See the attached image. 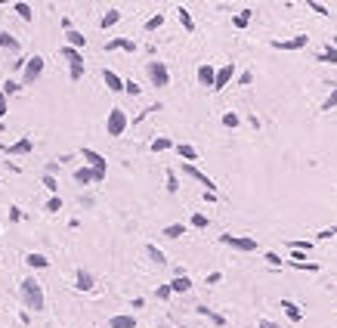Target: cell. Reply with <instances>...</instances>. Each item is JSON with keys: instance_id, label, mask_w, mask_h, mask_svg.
Listing matches in <instances>:
<instances>
[{"instance_id": "27", "label": "cell", "mask_w": 337, "mask_h": 328, "mask_svg": "<svg viewBox=\"0 0 337 328\" xmlns=\"http://www.w3.org/2000/svg\"><path fill=\"white\" fill-rule=\"evenodd\" d=\"M68 78H72V81H81V78H84V56L68 65Z\"/></svg>"}, {"instance_id": "24", "label": "cell", "mask_w": 337, "mask_h": 328, "mask_svg": "<svg viewBox=\"0 0 337 328\" xmlns=\"http://www.w3.org/2000/svg\"><path fill=\"white\" fill-rule=\"evenodd\" d=\"M167 149H173V139L170 136H158V139H152V152L158 155V152H167Z\"/></svg>"}, {"instance_id": "2", "label": "cell", "mask_w": 337, "mask_h": 328, "mask_svg": "<svg viewBox=\"0 0 337 328\" xmlns=\"http://www.w3.org/2000/svg\"><path fill=\"white\" fill-rule=\"evenodd\" d=\"M81 158L90 164V171H93V180H96V183H102L105 174H109V164H105V158H102L99 152H93V149H81Z\"/></svg>"}, {"instance_id": "7", "label": "cell", "mask_w": 337, "mask_h": 328, "mask_svg": "<svg viewBox=\"0 0 337 328\" xmlns=\"http://www.w3.org/2000/svg\"><path fill=\"white\" fill-rule=\"evenodd\" d=\"M183 174H189L192 180H198V183H201L207 192H214V189H217V183H214V180H210L207 174H201L198 168H195V164H183Z\"/></svg>"}, {"instance_id": "21", "label": "cell", "mask_w": 337, "mask_h": 328, "mask_svg": "<svg viewBox=\"0 0 337 328\" xmlns=\"http://www.w3.org/2000/svg\"><path fill=\"white\" fill-rule=\"evenodd\" d=\"M65 41H68V47H72V50H81V47L87 44V38H84L81 31H75V28H72V31H65Z\"/></svg>"}, {"instance_id": "49", "label": "cell", "mask_w": 337, "mask_h": 328, "mask_svg": "<svg viewBox=\"0 0 337 328\" xmlns=\"http://www.w3.org/2000/svg\"><path fill=\"white\" fill-rule=\"evenodd\" d=\"M254 81V75H251V71H244V75H238V84H251Z\"/></svg>"}, {"instance_id": "46", "label": "cell", "mask_w": 337, "mask_h": 328, "mask_svg": "<svg viewBox=\"0 0 337 328\" xmlns=\"http://www.w3.org/2000/svg\"><path fill=\"white\" fill-rule=\"evenodd\" d=\"M10 220L19 223V220H22V211H19V208H10Z\"/></svg>"}, {"instance_id": "26", "label": "cell", "mask_w": 337, "mask_h": 328, "mask_svg": "<svg viewBox=\"0 0 337 328\" xmlns=\"http://www.w3.org/2000/svg\"><path fill=\"white\" fill-rule=\"evenodd\" d=\"M176 19L183 22V28H186V31H195V22H192V16H189V10H186V7H176Z\"/></svg>"}, {"instance_id": "11", "label": "cell", "mask_w": 337, "mask_h": 328, "mask_svg": "<svg viewBox=\"0 0 337 328\" xmlns=\"http://www.w3.org/2000/svg\"><path fill=\"white\" fill-rule=\"evenodd\" d=\"M31 149H34V142L28 136H22V139H16L13 145H7V155H28Z\"/></svg>"}, {"instance_id": "6", "label": "cell", "mask_w": 337, "mask_h": 328, "mask_svg": "<svg viewBox=\"0 0 337 328\" xmlns=\"http://www.w3.org/2000/svg\"><path fill=\"white\" fill-rule=\"evenodd\" d=\"M220 245H229L235 251H257V239H247V235H229V232H223Z\"/></svg>"}, {"instance_id": "36", "label": "cell", "mask_w": 337, "mask_h": 328, "mask_svg": "<svg viewBox=\"0 0 337 328\" xmlns=\"http://www.w3.org/2000/svg\"><path fill=\"white\" fill-rule=\"evenodd\" d=\"M59 53H62V59H68V62H75V59H81V50H72V47H62Z\"/></svg>"}, {"instance_id": "10", "label": "cell", "mask_w": 337, "mask_h": 328, "mask_svg": "<svg viewBox=\"0 0 337 328\" xmlns=\"http://www.w3.org/2000/svg\"><path fill=\"white\" fill-rule=\"evenodd\" d=\"M102 81H105V87H109L112 93H124V81L115 75L112 68H105V71H102Z\"/></svg>"}, {"instance_id": "8", "label": "cell", "mask_w": 337, "mask_h": 328, "mask_svg": "<svg viewBox=\"0 0 337 328\" xmlns=\"http://www.w3.org/2000/svg\"><path fill=\"white\" fill-rule=\"evenodd\" d=\"M232 78H235V65H232V62H226L223 68H217V75H214V90H223Z\"/></svg>"}, {"instance_id": "35", "label": "cell", "mask_w": 337, "mask_h": 328, "mask_svg": "<svg viewBox=\"0 0 337 328\" xmlns=\"http://www.w3.org/2000/svg\"><path fill=\"white\" fill-rule=\"evenodd\" d=\"M13 10H16V16H19V19H25V22H31V7H28V4H16Z\"/></svg>"}, {"instance_id": "50", "label": "cell", "mask_w": 337, "mask_h": 328, "mask_svg": "<svg viewBox=\"0 0 337 328\" xmlns=\"http://www.w3.org/2000/svg\"><path fill=\"white\" fill-rule=\"evenodd\" d=\"M257 328H281V325H275V322H269V319H263V322H260Z\"/></svg>"}, {"instance_id": "13", "label": "cell", "mask_w": 337, "mask_h": 328, "mask_svg": "<svg viewBox=\"0 0 337 328\" xmlns=\"http://www.w3.org/2000/svg\"><path fill=\"white\" fill-rule=\"evenodd\" d=\"M0 50H10V53H19V50H22V44L16 41V38H13L10 31H4V28H0Z\"/></svg>"}, {"instance_id": "37", "label": "cell", "mask_w": 337, "mask_h": 328, "mask_svg": "<svg viewBox=\"0 0 337 328\" xmlns=\"http://www.w3.org/2000/svg\"><path fill=\"white\" fill-rule=\"evenodd\" d=\"M19 90H22L19 81H7V84H4V96H13V93H19Z\"/></svg>"}, {"instance_id": "3", "label": "cell", "mask_w": 337, "mask_h": 328, "mask_svg": "<svg viewBox=\"0 0 337 328\" xmlns=\"http://www.w3.org/2000/svg\"><path fill=\"white\" fill-rule=\"evenodd\" d=\"M127 112H124V108H112V112H109V121H105V130H109V136H124V133H127Z\"/></svg>"}, {"instance_id": "32", "label": "cell", "mask_w": 337, "mask_h": 328, "mask_svg": "<svg viewBox=\"0 0 337 328\" xmlns=\"http://www.w3.org/2000/svg\"><path fill=\"white\" fill-rule=\"evenodd\" d=\"M164 235H167V239H180V235H186V226H183V223H173V226H164Z\"/></svg>"}, {"instance_id": "12", "label": "cell", "mask_w": 337, "mask_h": 328, "mask_svg": "<svg viewBox=\"0 0 337 328\" xmlns=\"http://www.w3.org/2000/svg\"><path fill=\"white\" fill-rule=\"evenodd\" d=\"M109 328H136V316L133 313H121L109 319Z\"/></svg>"}, {"instance_id": "51", "label": "cell", "mask_w": 337, "mask_h": 328, "mask_svg": "<svg viewBox=\"0 0 337 328\" xmlns=\"http://www.w3.org/2000/svg\"><path fill=\"white\" fill-rule=\"evenodd\" d=\"M331 235H337V229H325V232H318V239H331Z\"/></svg>"}, {"instance_id": "4", "label": "cell", "mask_w": 337, "mask_h": 328, "mask_svg": "<svg viewBox=\"0 0 337 328\" xmlns=\"http://www.w3.org/2000/svg\"><path fill=\"white\" fill-rule=\"evenodd\" d=\"M44 65H47L44 56H28V59H25V68H22V87H28V84L38 81V78L44 75Z\"/></svg>"}, {"instance_id": "20", "label": "cell", "mask_w": 337, "mask_h": 328, "mask_svg": "<svg viewBox=\"0 0 337 328\" xmlns=\"http://www.w3.org/2000/svg\"><path fill=\"white\" fill-rule=\"evenodd\" d=\"M105 50H127V53H133V50H136V44H133V41H127V38H115V41L105 44Z\"/></svg>"}, {"instance_id": "33", "label": "cell", "mask_w": 337, "mask_h": 328, "mask_svg": "<svg viewBox=\"0 0 337 328\" xmlns=\"http://www.w3.org/2000/svg\"><path fill=\"white\" fill-rule=\"evenodd\" d=\"M318 62H328V65H334V62H337V50H334V47H325L322 53H318Z\"/></svg>"}, {"instance_id": "16", "label": "cell", "mask_w": 337, "mask_h": 328, "mask_svg": "<svg viewBox=\"0 0 337 328\" xmlns=\"http://www.w3.org/2000/svg\"><path fill=\"white\" fill-rule=\"evenodd\" d=\"M75 282H78V291H90V288L96 285V279H93V276H90V272H87V269H78Z\"/></svg>"}, {"instance_id": "40", "label": "cell", "mask_w": 337, "mask_h": 328, "mask_svg": "<svg viewBox=\"0 0 337 328\" xmlns=\"http://www.w3.org/2000/svg\"><path fill=\"white\" fill-rule=\"evenodd\" d=\"M47 211H50V214H56V211H62V198H59V195H53L50 202H47Z\"/></svg>"}, {"instance_id": "45", "label": "cell", "mask_w": 337, "mask_h": 328, "mask_svg": "<svg viewBox=\"0 0 337 328\" xmlns=\"http://www.w3.org/2000/svg\"><path fill=\"white\" fill-rule=\"evenodd\" d=\"M44 186H47L50 192H56V177H50V174H47V177H44Z\"/></svg>"}, {"instance_id": "23", "label": "cell", "mask_w": 337, "mask_h": 328, "mask_svg": "<svg viewBox=\"0 0 337 328\" xmlns=\"http://www.w3.org/2000/svg\"><path fill=\"white\" fill-rule=\"evenodd\" d=\"M176 155L186 158V164H189V161H198V152H195L192 145H186V142H176Z\"/></svg>"}, {"instance_id": "43", "label": "cell", "mask_w": 337, "mask_h": 328, "mask_svg": "<svg viewBox=\"0 0 337 328\" xmlns=\"http://www.w3.org/2000/svg\"><path fill=\"white\" fill-rule=\"evenodd\" d=\"M309 10L318 13V16H328V7H325V4H315V0H309Z\"/></svg>"}, {"instance_id": "1", "label": "cell", "mask_w": 337, "mask_h": 328, "mask_svg": "<svg viewBox=\"0 0 337 328\" xmlns=\"http://www.w3.org/2000/svg\"><path fill=\"white\" fill-rule=\"evenodd\" d=\"M19 297L28 309H44V288H41L38 279H25L19 285Z\"/></svg>"}, {"instance_id": "15", "label": "cell", "mask_w": 337, "mask_h": 328, "mask_svg": "<svg viewBox=\"0 0 337 328\" xmlns=\"http://www.w3.org/2000/svg\"><path fill=\"white\" fill-rule=\"evenodd\" d=\"M214 75H217L214 65H201V68H198V81H201V87H210V90H214Z\"/></svg>"}, {"instance_id": "31", "label": "cell", "mask_w": 337, "mask_h": 328, "mask_svg": "<svg viewBox=\"0 0 337 328\" xmlns=\"http://www.w3.org/2000/svg\"><path fill=\"white\" fill-rule=\"evenodd\" d=\"M238 124H241V118H238L235 112H226V115H223V127H226V130H235Z\"/></svg>"}, {"instance_id": "48", "label": "cell", "mask_w": 337, "mask_h": 328, "mask_svg": "<svg viewBox=\"0 0 337 328\" xmlns=\"http://www.w3.org/2000/svg\"><path fill=\"white\" fill-rule=\"evenodd\" d=\"M7 115V96H4V90H0V118Z\"/></svg>"}, {"instance_id": "41", "label": "cell", "mask_w": 337, "mask_h": 328, "mask_svg": "<svg viewBox=\"0 0 337 328\" xmlns=\"http://www.w3.org/2000/svg\"><path fill=\"white\" fill-rule=\"evenodd\" d=\"M170 294H173V291H170V285H161V288L155 291V297H158V300H170Z\"/></svg>"}, {"instance_id": "5", "label": "cell", "mask_w": 337, "mask_h": 328, "mask_svg": "<svg viewBox=\"0 0 337 328\" xmlns=\"http://www.w3.org/2000/svg\"><path fill=\"white\" fill-rule=\"evenodd\" d=\"M146 75H149L152 87H167V84H170V71H167L164 62H149V65H146Z\"/></svg>"}, {"instance_id": "19", "label": "cell", "mask_w": 337, "mask_h": 328, "mask_svg": "<svg viewBox=\"0 0 337 328\" xmlns=\"http://www.w3.org/2000/svg\"><path fill=\"white\" fill-rule=\"evenodd\" d=\"M121 22V10H105V16L99 19V28H112Z\"/></svg>"}, {"instance_id": "38", "label": "cell", "mask_w": 337, "mask_h": 328, "mask_svg": "<svg viewBox=\"0 0 337 328\" xmlns=\"http://www.w3.org/2000/svg\"><path fill=\"white\" fill-rule=\"evenodd\" d=\"M334 105H337V84H334V90H331V96L325 99V105H322V112H331Z\"/></svg>"}, {"instance_id": "39", "label": "cell", "mask_w": 337, "mask_h": 328, "mask_svg": "<svg viewBox=\"0 0 337 328\" xmlns=\"http://www.w3.org/2000/svg\"><path fill=\"white\" fill-rule=\"evenodd\" d=\"M124 90H127L130 96H139V93H143V87H139L136 81H124Z\"/></svg>"}, {"instance_id": "44", "label": "cell", "mask_w": 337, "mask_h": 328, "mask_svg": "<svg viewBox=\"0 0 337 328\" xmlns=\"http://www.w3.org/2000/svg\"><path fill=\"white\" fill-rule=\"evenodd\" d=\"M266 263H272V266H281V257H278L275 251H269V254H266Z\"/></svg>"}, {"instance_id": "42", "label": "cell", "mask_w": 337, "mask_h": 328, "mask_svg": "<svg viewBox=\"0 0 337 328\" xmlns=\"http://www.w3.org/2000/svg\"><path fill=\"white\" fill-rule=\"evenodd\" d=\"M192 226L204 229V226H207V217H204V214H192Z\"/></svg>"}, {"instance_id": "47", "label": "cell", "mask_w": 337, "mask_h": 328, "mask_svg": "<svg viewBox=\"0 0 337 328\" xmlns=\"http://www.w3.org/2000/svg\"><path fill=\"white\" fill-rule=\"evenodd\" d=\"M220 279H223V276H220V272H210V276H207V279H204V282H207V285H217V282H220Z\"/></svg>"}, {"instance_id": "22", "label": "cell", "mask_w": 337, "mask_h": 328, "mask_svg": "<svg viewBox=\"0 0 337 328\" xmlns=\"http://www.w3.org/2000/svg\"><path fill=\"white\" fill-rule=\"evenodd\" d=\"M195 309H198V313L204 316V319H210V322H214V325H226V316H220V313H214V309H210V306H195Z\"/></svg>"}, {"instance_id": "25", "label": "cell", "mask_w": 337, "mask_h": 328, "mask_svg": "<svg viewBox=\"0 0 337 328\" xmlns=\"http://www.w3.org/2000/svg\"><path fill=\"white\" fill-rule=\"evenodd\" d=\"M25 260H28V266H31V269H47V266H50V260L44 257V254H28Z\"/></svg>"}, {"instance_id": "29", "label": "cell", "mask_w": 337, "mask_h": 328, "mask_svg": "<svg viewBox=\"0 0 337 328\" xmlns=\"http://www.w3.org/2000/svg\"><path fill=\"white\" fill-rule=\"evenodd\" d=\"M149 257H152V263H155V266H164V263H167L164 251H161V248H155V245H149Z\"/></svg>"}, {"instance_id": "14", "label": "cell", "mask_w": 337, "mask_h": 328, "mask_svg": "<svg viewBox=\"0 0 337 328\" xmlns=\"http://www.w3.org/2000/svg\"><path fill=\"white\" fill-rule=\"evenodd\" d=\"M170 291H173V294H186V291H192V279L189 276H173Z\"/></svg>"}, {"instance_id": "52", "label": "cell", "mask_w": 337, "mask_h": 328, "mask_svg": "<svg viewBox=\"0 0 337 328\" xmlns=\"http://www.w3.org/2000/svg\"><path fill=\"white\" fill-rule=\"evenodd\" d=\"M0 152H7V145H4V142H0Z\"/></svg>"}, {"instance_id": "28", "label": "cell", "mask_w": 337, "mask_h": 328, "mask_svg": "<svg viewBox=\"0 0 337 328\" xmlns=\"http://www.w3.org/2000/svg\"><path fill=\"white\" fill-rule=\"evenodd\" d=\"M164 189H167L170 195H176V189H180V183H176V174H173V168H167V174H164Z\"/></svg>"}, {"instance_id": "18", "label": "cell", "mask_w": 337, "mask_h": 328, "mask_svg": "<svg viewBox=\"0 0 337 328\" xmlns=\"http://www.w3.org/2000/svg\"><path fill=\"white\" fill-rule=\"evenodd\" d=\"M75 183H78V186L96 183V180H93V171H90V168H78V171H75Z\"/></svg>"}, {"instance_id": "30", "label": "cell", "mask_w": 337, "mask_h": 328, "mask_svg": "<svg viewBox=\"0 0 337 328\" xmlns=\"http://www.w3.org/2000/svg\"><path fill=\"white\" fill-rule=\"evenodd\" d=\"M247 22H251V10H241L238 16H232V25L235 28H247Z\"/></svg>"}, {"instance_id": "34", "label": "cell", "mask_w": 337, "mask_h": 328, "mask_svg": "<svg viewBox=\"0 0 337 328\" xmlns=\"http://www.w3.org/2000/svg\"><path fill=\"white\" fill-rule=\"evenodd\" d=\"M161 25H164V16L158 13V16H152V19H149V22H146L143 28H146V31H158V28H161Z\"/></svg>"}, {"instance_id": "17", "label": "cell", "mask_w": 337, "mask_h": 328, "mask_svg": "<svg viewBox=\"0 0 337 328\" xmlns=\"http://www.w3.org/2000/svg\"><path fill=\"white\" fill-rule=\"evenodd\" d=\"M278 306H281V309H285V313H288V319H294V322H300V319H303V309H300V306H297L294 300H281Z\"/></svg>"}, {"instance_id": "9", "label": "cell", "mask_w": 337, "mask_h": 328, "mask_svg": "<svg viewBox=\"0 0 337 328\" xmlns=\"http://www.w3.org/2000/svg\"><path fill=\"white\" fill-rule=\"evenodd\" d=\"M306 44H309L306 34H297V38H291V41H272L275 50H303Z\"/></svg>"}]
</instances>
